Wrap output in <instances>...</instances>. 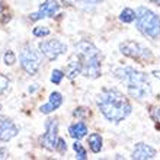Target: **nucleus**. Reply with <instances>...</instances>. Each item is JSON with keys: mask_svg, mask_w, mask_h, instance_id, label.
<instances>
[{"mask_svg": "<svg viewBox=\"0 0 160 160\" xmlns=\"http://www.w3.org/2000/svg\"><path fill=\"white\" fill-rule=\"evenodd\" d=\"M73 150L76 152V154H77V159H80V160L88 159V153H86V150H84V147H83V146H82V144L79 143V141H76V143L73 144Z\"/></svg>", "mask_w": 160, "mask_h": 160, "instance_id": "obj_17", "label": "nucleus"}, {"mask_svg": "<svg viewBox=\"0 0 160 160\" xmlns=\"http://www.w3.org/2000/svg\"><path fill=\"white\" fill-rule=\"evenodd\" d=\"M150 118L157 124V128H160V106H153L150 109Z\"/></svg>", "mask_w": 160, "mask_h": 160, "instance_id": "obj_22", "label": "nucleus"}, {"mask_svg": "<svg viewBox=\"0 0 160 160\" xmlns=\"http://www.w3.org/2000/svg\"><path fill=\"white\" fill-rule=\"evenodd\" d=\"M64 4H74L76 3V0H63Z\"/></svg>", "mask_w": 160, "mask_h": 160, "instance_id": "obj_28", "label": "nucleus"}, {"mask_svg": "<svg viewBox=\"0 0 160 160\" xmlns=\"http://www.w3.org/2000/svg\"><path fill=\"white\" fill-rule=\"evenodd\" d=\"M102 0H83V3L84 4H98V3H101Z\"/></svg>", "mask_w": 160, "mask_h": 160, "instance_id": "obj_26", "label": "nucleus"}, {"mask_svg": "<svg viewBox=\"0 0 160 160\" xmlns=\"http://www.w3.org/2000/svg\"><path fill=\"white\" fill-rule=\"evenodd\" d=\"M119 51H121L124 55L130 57V58L135 60L141 64H152L154 57H153V52L148 50L147 47L141 45L135 41H125L119 44Z\"/></svg>", "mask_w": 160, "mask_h": 160, "instance_id": "obj_5", "label": "nucleus"}, {"mask_svg": "<svg viewBox=\"0 0 160 160\" xmlns=\"http://www.w3.org/2000/svg\"><path fill=\"white\" fill-rule=\"evenodd\" d=\"M3 10H4V6H3V3H0V13L3 12Z\"/></svg>", "mask_w": 160, "mask_h": 160, "instance_id": "obj_31", "label": "nucleus"}, {"mask_svg": "<svg viewBox=\"0 0 160 160\" xmlns=\"http://www.w3.org/2000/svg\"><path fill=\"white\" fill-rule=\"evenodd\" d=\"M0 109H2V105H0Z\"/></svg>", "mask_w": 160, "mask_h": 160, "instance_id": "obj_32", "label": "nucleus"}, {"mask_svg": "<svg viewBox=\"0 0 160 160\" xmlns=\"http://www.w3.org/2000/svg\"><path fill=\"white\" fill-rule=\"evenodd\" d=\"M55 150L60 153V154H64V153L67 152V144H66V141H64L63 138H58V141H57V147H55Z\"/></svg>", "mask_w": 160, "mask_h": 160, "instance_id": "obj_23", "label": "nucleus"}, {"mask_svg": "<svg viewBox=\"0 0 160 160\" xmlns=\"http://www.w3.org/2000/svg\"><path fill=\"white\" fill-rule=\"evenodd\" d=\"M153 74H154V77H157V79L160 80V70H154V72H153Z\"/></svg>", "mask_w": 160, "mask_h": 160, "instance_id": "obj_29", "label": "nucleus"}, {"mask_svg": "<svg viewBox=\"0 0 160 160\" xmlns=\"http://www.w3.org/2000/svg\"><path fill=\"white\" fill-rule=\"evenodd\" d=\"M73 115L77 118H83V117H86V108H76L73 111Z\"/></svg>", "mask_w": 160, "mask_h": 160, "instance_id": "obj_24", "label": "nucleus"}, {"mask_svg": "<svg viewBox=\"0 0 160 160\" xmlns=\"http://www.w3.org/2000/svg\"><path fill=\"white\" fill-rule=\"evenodd\" d=\"M63 103V95L60 92H52L48 98V102H47L45 105H41L39 106V112L41 114H51V112H54L55 109H58L60 106Z\"/></svg>", "mask_w": 160, "mask_h": 160, "instance_id": "obj_11", "label": "nucleus"}, {"mask_svg": "<svg viewBox=\"0 0 160 160\" xmlns=\"http://www.w3.org/2000/svg\"><path fill=\"white\" fill-rule=\"evenodd\" d=\"M114 76L122 83L127 84V90L131 98L137 101L147 99L152 95V84L148 82L146 73H141L132 67H118L115 68Z\"/></svg>", "mask_w": 160, "mask_h": 160, "instance_id": "obj_2", "label": "nucleus"}, {"mask_svg": "<svg viewBox=\"0 0 160 160\" xmlns=\"http://www.w3.org/2000/svg\"><path fill=\"white\" fill-rule=\"evenodd\" d=\"M60 9V4L55 2V0H45L44 3L39 6V9L37 10L35 13H31L29 15V19L31 21H41L44 18H52L55 13L58 12Z\"/></svg>", "mask_w": 160, "mask_h": 160, "instance_id": "obj_9", "label": "nucleus"}, {"mask_svg": "<svg viewBox=\"0 0 160 160\" xmlns=\"http://www.w3.org/2000/svg\"><path fill=\"white\" fill-rule=\"evenodd\" d=\"M9 157V152L6 147H0V159H8Z\"/></svg>", "mask_w": 160, "mask_h": 160, "instance_id": "obj_25", "label": "nucleus"}, {"mask_svg": "<svg viewBox=\"0 0 160 160\" xmlns=\"http://www.w3.org/2000/svg\"><path fill=\"white\" fill-rule=\"evenodd\" d=\"M88 144L90 150L93 153H99L102 150V144H103V140H102L101 134H98V132H93L88 137Z\"/></svg>", "mask_w": 160, "mask_h": 160, "instance_id": "obj_15", "label": "nucleus"}, {"mask_svg": "<svg viewBox=\"0 0 160 160\" xmlns=\"http://www.w3.org/2000/svg\"><path fill=\"white\" fill-rule=\"evenodd\" d=\"M38 50L48 61H54L60 55L66 54L67 45L63 44L60 39H48V41H42L38 44Z\"/></svg>", "mask_w": 160, "mask_h": 160, "instance_id": "obj_8", "label": "nucleus"}, {"mask_svg": "<svg viewBox=\"0 0 160 160\" xmlns=\"http://www.w3.org/2000/svg\"><path fill=\"white\" fill-rule=\"evenodd\" d=\"M137 29L147 38L157 39L160 37V18L147 8H138L135 10Z\"/></svg>", "mask_w": 160, "mask_h": 160, "instance_id": "obj_4", "label": "nucleus"}, {"mask_svg": "<svg viewBox=\"0 0 160 160\" xmlns=\"http://www.w3.org/2000/svg\"><path fill=\"white\" fill-rule=\"evenodd\" d=\"M156 156V150L150 146L144 143H137L135 144L134 150H132V159L135 160H147V159H153Z\"/></svg>", "mask_w": 160, "mask_h": 160, "instance_id": "obj_12", "label": "nucleus"}, {"mask_svg": "<svg viewBox=\"0 0 160 160\" xmlns=\"http://www.w3.org/2000/svg\"><path fill=\"white\" fill-rule=\"evenodd\" d=\"M37 89H38V84H32V86H31V88L28 89V90H29V93H34L35 90H37Z\"/></svg>", "mask_w": 160, "mask_h": 160, "instance_id": "obj_27", "label": "nucleus"}, {"mask_svg": "<svg viewBox=\"0 0 160 160\" xmlns=\"http://www.w3.org/2000/svg\"><path fill=\"white\" fill-rule=\"evenodd\" d=\"M19 61H21V67L26 74L35 76L41 66V52L35 50L31 44H25L19 54Z\"/></svg>", "mask_w": 160, "mask_h": 160, "instance_id": "obj_6", "label": "nucleus"}, {"mask_svg": "<svg viewBox=\"0 0 160 160\" xmlns=\"http://www.w3.org/2000/svg\"><path fill=\"white\" fill-rule=\"evenodd\" d=\"M3 61L6 66H13L16 63V54L12 50H6V52L3 54Z\"/></svg>", "mask_w": 160, "mask_h": 160, "instance_id": "obj_18", "label": "nucleus"}, {"mask_svg": "<svg viewBox=\"0 0 160 160\" xmlns=\"http://www.w3.org/2000/svg\"><path fill=\"white\" fill-rule=\"evenodd\" d=\"M74 52L80 58L82 74L89 79H98L101 76V51L89 41H80L74 45Z\"/></svg>", "mask_w": 160, "mask_h": 160, "instance_id": "obj_3", "label": "nucleus"}, {"mask_svg": "<svg viewBox=\"0 0 160 160\" xmlns=\"http://www.w3.org/2000/svg\"><path fill=\"white\" fill-rule=\"evenodd\" d=\"M68 134H70L72 138L80 140L88 134V127H86V124L82 121L74 122V124H72V125L68 127Z\"/></svg>", "mask_w": 160, "mask_h": 160, "instance_id": "obj_14", "label": "nucleus"}, {"mask_svg": "<svg viewBox=\"0 0 160 160\" xmlns=\"http://www.w3.org/2000/svg\"><path fill=\"white\" fill-rule=\"evenodd\" d=\"M19 134V128L10 118L0 115V141H10L13 137Z\"/></svg>", "mask_w": 160, "mask_h": 160, "instance_id": "obj_10", "label": "nucleus"}, {"mask_svg": "<svg viewBox=\"0 0 160 160\" xmlns=\"http://www.w3.org/2000/svg\"><path fill=\"white\" fill-rule=\"evenodd\" d=\"M9 86H10V80H9V77L4 76V74H0V96L8 92Z\"/></svg>", "mask_w": 160, "mask_h": 160, "instance_id": "obj_19", "label": "nucleus"}, {"mask_svg": "<svg viewBox=\"0 0 160 160\" xmlns=\"http://www.w3.org/2000/svg\"><path fill=\"white\" fill-rule=\"evenodd\" d=\"M64 76H66V73L61 72V70H52V73H51V82L54 84H60Z\"/></svg>", "mask_w": 160, "mask_h": 160, "instance_id": "obj_21", "label": "nucleus"}, {"mask_svg": "<svg viewBox=\"0 0 160 160\" xmlns=\"http://www.w3.org/2000/svg\"><path fill=\"white\" fill-rule=\"evenodd\" d=\"M119 19H121V22H124V23H131L132 21H135V12L130 8H125L119 13Z\"/></svg>", "mask_w": 160, "mask_h": 160, "instance_id": "obj_16", "label": "nucleus"}, {"mask_svg": "<svg viewBox=\"0 0 160 160\" xmlns=\"http://www.w3.org/2000/svg\"><path fill=\"white\" fill-rule=\"evenodd\" d=\"M96 105L102 115L111 122H121L131 114L128 99L119 90L105 89L98 95Z\"/></svg>", "mask_w": 160, "mask_h": 160, "instance_id": "obj_1", "label": "nucleus"}, {"mask_svg": "<svg viewBox=\"0 0 160 160\" xmlns=\"http://www.w3.org/2000/svg\"><path fill=\"white\" fill-rule=\"evenodd\" d=\"M64 73H66V76H67L68 79H72V80L74 79L77 74H82V64H80V58L77 57L76 52L68 58V63H67V66H66Z\"/></svg>", "mask_w": 160, "mask_h": 160, "instance_id": "obj_13", "label": "nucleus"}, {"mask_svg": "<svg viewBox=\"0 0 160 160\" xmlns=\"http://www.w3.org/2000/svg\"><path fill=\"white\" fill-rule=\"evenodd\" d=\"M58 141V121L54 118L47 119L45 122V132L41 135L39 143L45 150L54 152Z\"/></svg>", "mask_w": 160, "mask_h": 160, "instance_id": "obj_7", "label": "nucleus"}, {"mask_svg": "<svg viewBox=\"0 0 160 160\" xmlns=\"http://www.w3.org/2000/svg\"><path fill=\"white\" fill-rule=\"evenodd\" d=\"M152 3H154V4H157V6H160V0H150Z\"/></svg>", "mask_w": 160, "mask_h": 160, "instance_id": "obj_30", "label": "nucleus"}, {"mask_svg": "<svg viewBox=\"0 0 160 160\" xmlns=\"http://www.w3.org/2000/svg\"><path fill=\"white\" fill-rule=\"evenodd\" d=\"M34 35L42 38V37H48L50 35V28L48 26H35L34 28Z\"/></svg>", "mask_w": 160, "mask_h": 160, "instance_id": "obj_20", "label": "nucleus"}]
</instances>
